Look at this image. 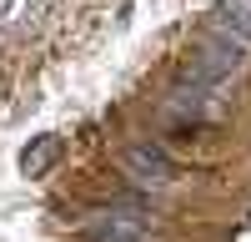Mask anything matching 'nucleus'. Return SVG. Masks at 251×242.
I'll return each mask as SVG.
<instances>
[{"label": "nucleus", "mask_w": 251, "mask_h": 242, "mask_svg": "<svg viewBox=\"0 0 251 242\" xmlns=\"http://www.w3.org/2000/svg\"><path fill=\"white\" fill-rule=\"evenodd\" d=\"M131 167H136V177H141V182H171V167H166L156 151H136Z\"/></svg>", "instance_id": "nucleus-1"}]
</instances>
